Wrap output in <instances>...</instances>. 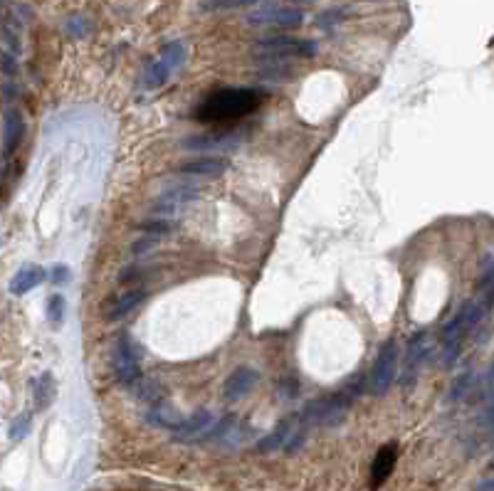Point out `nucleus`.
Returning a JSON list of instances; mask_svg holds the SVG:
<instances>
[{
    "label": "nucleus",
    "mask_w": 494,
    "mask_h": 491,
    "mask_svg": "<svg viewBox=\"0 0 494 491\" xmlns=\"http://www.w3.org/2000/svg\"><path fill=\"white\" fill-rule=\"evenodd\" d=\"M225 168H227V161L225 159L203 156V159H193V161H186V163H181V166H178V173L200 175V178H213V175H220Z\"/></svg>",
    "instance_id": "15"
},
{
    "label": "nucleus",
    "mask_w": 494,
    "mask_h": 491,
    "mask_svg": "<svg viewBox=\"0 0 494 491\" xmlns=\"http://www.w3.org/2000/svg\"><path fill=\"white\" fill-rule=\"evenodd\" d=\"M475 373L472 371H465V373H460L457 378H455V383H452V390H450V398L452 400H465L467 395L472 393V388H475Z\"/></svg>",
    "instance_id": "24"
},
{
    "label": "nucleus",
    "mask_w": 494,
    "mask_h": 491,
    "mask_svg": "<svg viewBox=\"0 0 494 491\" xmlns=\"http://www.w3.org/2000/svg\"><path fill=\"white\" fill-rule=\"evenodd\" d=\"M25 136V119L23 114L17 109H8L6 111V121H3V151L6 156H10Z\"/></svg>",
    "instance_id": "13"
},
{
    "label": "nucleus",
    "mask_w": 494,
    "mask_h": 491,
    "mask_svg": "<svg viewBox=\"0 0 494 491\" xmlns=\"http://www.w3.org/2000/svg\"><path fill=\"white\" fill-rule=\"evenodd\" d=\"M195 198H198V190H195V188H176V190L166 193V195H161V198L156 200L154 217H166V220H168L170 215L181 213V210Z\"/></svg>",
    "instance_id": "9"
},
{
    "label": "nucleus",
    "mask_w": 494,
    "mask_h": 491,
    "mask_svg": "<svg viewBox=\"0 0 494 491\" xmlns=\"http://www.w3.org/2000/svg\"><path fill=\"white\" fill-rule=\"evenodd\" d=\"M398 373V346L393 339H388L386 343L378 348V356L373 361V375H371V388L376 395H386L391 390L393 380Z\"/></svg>",
    "instance_id": "7"
},
{
    "label": "nucleus",
    "mask_w": 494,
    "mask_h": 491,
    "mask_svg": "<svg viewBox=\"0 0 494 491\" xmlns=\"http://www.w3.org/2000/svg\"><path fill=\"white\" fill-rule=\"evenodd\" d=\"M146 420L151 425H156V427H166V429H173L176 432L178 427H181V422H183V418L178 415L173 407H168L166 402H156L151 410H148V415H146Z\"/></svg>",
    "instance_id": "18"
},
{
    "label": "nucleus",
    "mask_w": 494,
    "mask_h": 491,
    "mask_svg": "<svg viewBox=\"0 0 494 491\" xmlns=\"http://www.w3.org/2000/svg\"><path fill=\"white\" fill-rule=\"evenodd\" d=\"M136 398L139 400H143V402H151V405H156V402H161L164 400V395H166V390H164V385H159L156 380H148V378H139L136 383Z\"/></svg>",
    "instance_id": "20"
},
{
    "label": "nucleus",
    "mask_w": 494,
    "mask_h": 491,
    "mask_svg": "<svg viewBox=\"0 0 494 491\" xmlns=\"http://www.w3.org/2000/svg\"><path fill=\"white\" fill-rule=\"evenodd\" d=\"M47 321L52 328H62L64 323V299L62 294H52L47 299Z\"/></svg>",
    "instance_id": "25"
},
{
    "label": "nucleus",
    "mask_w": 494,
    "mask_h": 491,
    "mask_svg": "<svg viewBox=\"0 0 494 491\" xmlns=\"http://www.w3.org/2000/svg\"><path fill=\"white\" fill-rule=\"evenodd\" d=\"M292 64L287 60H277V57H260L257 64V77L267 82H287L292 80Z\"/></svg>",
    "instance_id": "17"
},
{
    "label": "nucleus",
    "mask_w": 494,
    "mask_h": 491,
    "mask_svg": "<svg viewBox=\"0 0 494 491\" xmlns=\"http://www.w3.org/2000/svg\"><path fill=\"white\" fill-rule=\"evenodd\" d=\"M487 314L489 311L482 306V301L470 299L455 311V316L445 323L443 326V361L448 363V366H452V363L457 361L465 339L472 333V328H479V323H482V319L487 316Z\"/></svg>",
    "instance_id": "2"
},
{
    "label": "nucleus",
    "mask_w": 494,
    "mask_h": 491,
    "mask_svg": "<svg viewBox=\"0 0 494 491\" xmlns=\"http://www.w3.org/2000/svg\"><path fill=\"white\" fill-rule=\"evenodd\" d=\"M35 407L37 410H47L52 405L57 395V385H55V378H52V373H42L37 383H35Z\"/></svg>",
    "instance_id": "19"
},
{
    "label": "nucleus",
    "mask_w": 494,
    "mask_h": 491,
    "mask_svg": "<svg viewBox=\"0 0 494 491\" xmlns=\"http://www.w3.org/2000/svg\"><path fill=\"white\" fill-rule=\"evenodd\" d=\"M238 134H227V136H193V139H186L183 141V148L188 151H230V148L240 146Z\"/></svg>",
    "instance_id": "12"
},
{
    "label": "nucleus",
    "mask_w": 494,
    "mask_h": 491,
    "mask_svg": "<svg viewBox=\"0 0 494 491\" xmlns=\"http://www.w3.org/2000/svg\"><path fill=\"white\" fill-rule=\"evenodd\" d=\"M245 20L252 28H299L304 23V10L294 6H284V3H265V6L252 8Z\"/></svg>",
    "instance_id": "4"
},
{
    "label": "nucleus",
    "mask_w": 494,
    "mask_h": 491,
    "mask_svg": "<svg viewBox=\"0 0 494 491\" xmlns=\"http://www.w3.org/2000/svg\"><path fill=\"white\" fill-rule=\"evenodd\" d=\"M30 427H33V418H30L28 412H25V415H17V418L12 420L10 429H8V435H10L12 442L25 440V437L30 435Z\"/></svg>",
    "instance_id": "26"
},
{
    "label": "nucleus",
    "mask_w": 494,
    "mask_h": 491,
    "mask_svg": "<svg viewBox=\"0 0 494 491\" xmlns=\"http://www.w3.org/2000/svg\"><path fill=\"white\" fill-rule=\"evenodd\" d=\"M141 232H143V235H148V238H154V240L166 238V235L170 232V222L166 220V217H154V220L143 222Z\"/></svg>",
    "instance_id": "27"
},
{
    "label": "nucleus",
    "mask_w": 494,
    "mask_h": 491,
    "mask_svg": "<svg viewBox=\"0 0 494 491\" xmlns=\"http://www.w3.org/2000/svg\"><path fill=\"white\" fill-rule=\"evenodd\" d=\"M260 380V373L255 371V368H235L233 373H230V378L225 380V388H222V395H225L227 402H238L242 400V398L250 395V390L255 388V383Z\"/></svg>",
    "instance_id": "8"
},
{
    "label": "nucleus",
    "mask_w": 494,
    "mask_h": 491,
    "mask_svg": "<svg viewBox=\"0 0 494 491\" xmlns=\"http://www.w3.org/2000/svg\"><path fill=\"white\" fill-rule=\"evenodd\" d=\"M109 366H112V373L116 383L121 385H134L139 378H141V368H139V350L136 346L131 343V339L126 333L116 336L112 343V350H109Z\"/></svg>",
    "instance_id": "5"
},
{
    "label": "nucleus",
    "mask_w": 494,
    "mask_h": 491,
    "mask_svg": "<svg viewBox=\"0 0 494 491\" xmlns=\"http://www.w3.org/2000/svg\"><path fill=\"white\" fill-rule=\"evenodd\" d=\"M396 459H398V447L396 445H386L378 449L373 459V467H371V486L378 489L383 481L391 476L393 467H396Z\"/></svg>",
    "instance_id": "14"
},
{
    "label": "nucleus",
    "mask_w": 494,
    "mask_h": 491,
    "mask_svg": "<svg viewBox=\"0 0 494 491\" xmlns=\"http://www.w3.org/2000/svg\"><path fill=\"white\" fill-rule=\"evenodd\" d=\"M146 296H148V292L146 289H131V292H124V294H119V296H114V299H109V304H107V319L109 321H119V319H124L126 314H131V311L136 309L141 301H146Z\"/></svg>",
    "instance_id": "10"
},
{
    "label": "nucleus",
    "mask_w": 494,
    "mask_h": 491,
    "mask_svg": "<svg viewBox=\"0 0 494 491\" xmlns=\"http://www.w3.org/2000/svg\"><path fill=\"white\" fill-rule=\"evenodd\" d=\"M477 491H492V479L487 476L484 481H479V484H477Z\"/></svg>",
    "instance_id": "31"
},
{
    "label": "nucleus",
    "mask_w": 494,
    "mask_h": 491,
    "mask_svg": "<svg viewBox=\"0 0 494 491\" xmlns=\"http://www.w3.org/2000/svg\"><path fill=\"white\" fill-rule=\"evenodd\" d=\"M146 274H148V271L139 269V267H126V269L119 274V282H121V284L136 282V279H143V277H146Z\"/></svg>",
    "instance_id": "29"
},
{
    "label": "nucleus",
    "mask_w": 494,
    "mask_h": 491,
    "mask_svg": "<svg viewBox=\"0 0 494 491\" xmlns=\"http://www.w3.org/2000/svg\"><path fill=\"white\" fill-rule=\"evenodd\" d=\"M255 55L257 57H277V60H290V57H314L317 45L309 40H297V37H265V40L255 42Z\"/></svg>",
    "instance_id": "6"
},
{
    "label": "nucleus",
    "mask_w": 494,
    "mask_h": 491,
    "mask_svg": "<svg viewBox=\"0 0 494 491\" xmlns=\"http://www.w3.org/2000/svg\"><path fill=\"white\" fill-rule=\"evenodd\" d=\"M67 279H69L67 265H55V267H52V282H55V284H62V282H67Z\"/></svg>",
    "instance_id": "30"
},
{
    "label": "nucleus",
    "mask_w": 494,
    "mask_h": 491,
    "mask_svg": "<svg viewBox=\"0 0 494 491\" xmlns=\"http://www.w3.org/2000/svg\"><path fill=\"white\" fill-rule=\"evenodd\" d=\"M260 102L262 94L255 89H218L195 109V119L203 121V124L235 121L255 111Z\"/></svg>",
    "instance_id": "1"
},
{
    "label": "nucleus",
    "mask_w": 494,
    "mask_h": 491,
    "mask_svg": "<svg viewBox=\"0 0 494 491\" xmlns=\"http://www.w3.org/2000/svg\"><path fill=\"white\" fill-rule=\"evenodd\" d=\"M170 72H173V69H170L168 64L164 62V60H159V62L148 64L146 74H143V84H146V87L166 84V82H168V77H170Z\"/></svg>",
    "instance_id": "23"
},
{
    "label": "nucleus",
    "mask_w": 494,
    "mask_h": 491,
    "mask_svg": "<svg viewBox=\"0 0 494 491\" xmlns=\"http://www.w3.org/2000/svg\"><path fill=\"white\" fill-rule=\"evenodd\" d=\"M45 277H47V271L42 269V267L28 265L10 279V292L15 294V296H23V294L33 292L35 287H40V284L45 282Z\"/></svg>",
    "instance_id": "16"
},
{
    "label": "nucleus",
    "mask_w": 494,
    "mask_h": 491,
    "mask_svg": "<svg viewBox=\"0 0 494 491\" xmlns=\"http://www.w3.org/2000/svg\"><path fill=\"white\" fill-rule=\"evenodd\" d=\"M427 353H430V348H427V333H415L413 339H410L408 343V361H405V371H403V385H410L415 378V373L421 371V366L425 363Z\"/></svg>",
    "instance_id": "11"
},
{
    "label": "nucleus",
    "mask_w": 494,
    "mask_h": 491,
    "mask_svg": "<svg viewBox=\"0 0 494 491\" xmlns=\"http://www.w3.org/2000/svg\"><path fill=\"white\" fill-rule=\"evenodd\" d=\"M349 410V398L344 393H336V395H326L321 400L309 402L304 410L299 412L297 422L301 425L304 429L312 427H334L344 420Z\"/></svg>",
    "instance_id": "3"
},
{
    "label": "nucleus",
    "mask_w": 494,
    "mask_h": 491,
    "mask_svg": "<svg viewBox=\"0 0 494 491\" xmlns=\"http://www.w3.org/2000/svg\"><path fill=\"white\" fill-rule=\"evenodd\" d=\"M492 257L484 260V267H482V274H479V282H477V299L482 301L484 309H492Z\"/></svg>",
    "instance_id": "21"
},
{
    "label": "nucleus",
    "mask_w": 494,
    "mask_h": 491,
    "mask_svg": "<svg viewBox=\"0 0 494 491\" xmlns=\"http://www.w3.org/2000/svg\"><path fill=\"white\" fill-rule=\"evenodd\" d=\"M183 57H186V50H183V45H181V42H173V45H168L164 50L161 60H164V62L168 64L170 69H178L183 64Z\"/></svg>",
    "instance_id": "28"
},
{
    "label": "nucleus",
    "mask_w": 494,
    "mask_h": 491,
    "mask_svg": "<svg viewBox=\"0 0 494 491\" xmlns=\"http://www.w3.org/2000/svg\"><path fill=\"white\" fill-rule=\"evenodd\" d=\"M290 429H292L290 422H282L272 435H267L265 440L257 442V449L265 452V454H267V452H274V449H284V442H287V437H290Z\"/></svg>",
    "instance_id": "22"
}]
</instances>
